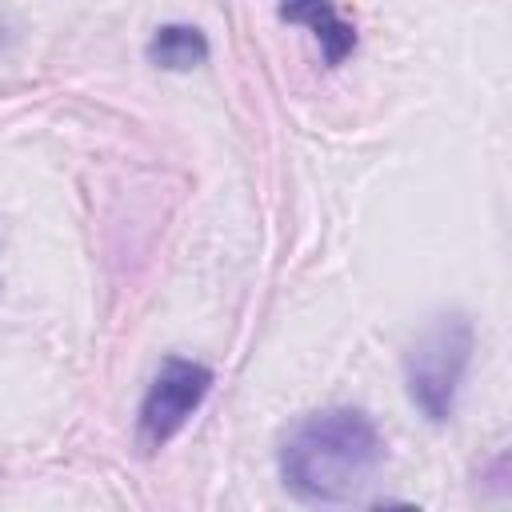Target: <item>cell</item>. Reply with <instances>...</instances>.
Here are the masks:
<instances>
[{
  "label": "cell",
  "instance_id": "6da1fadb",
  "mask_svg": "<svg viewBox=\"0 0 512 512\" xmlns=\"http://www.w3.org/2000/svg\"><path fill=\"white\" fill-rule=\"evenodd\" d=\"M384 464V436L360 408L300 416L280 440V480L308 504L356 500Z\"/></svg>",
  "mask_w": 512,
  "mask_h": 512
},
{
  "label": "cell",
  "instance_id": "7a4b0ae2",
  "mask_svg": "<svg viewBox=\"0 0 512 512\" xmlns=\"http://www.w3.org/2000/svg\"><path fill=\"white\" fill-rule=\"evenodd\" d=\"M472 348H476V332L464 312H436L412 336V344L404 352V380H408L412 404L432 424L452 420L456 392L468 372Z\"/></svg>",
  "mask_w": 512,
  "mask_h": 512
},
{
  "label": "cell",
  "instance_id": "3957f363",
  "mask_svg": "<svg viewBox=\"0 0 512 512\" xmlns=\"http://www.w3.org/2000/svg\"><path fill=\"white\" fill-rule=\"evenodd\" d=\"M208 388H212V372L204 364L184 360V356H168L140 400V416H136L140 448L144 452L164 448L192 420V412L204 404Z\"/></svg>",
  "mask_w": 512,
  "mask_h": 512
},
{
  "label": "cell",
  "instance_id": "277c9868",
  "mask_svg": "<svg viewBox=\"0 0 512 512\" xmlns=\"http://www.w3.org/2000/svg\"><path fill=\"white\" fill-rule=\"evenodd\" d=\"M276 12H280V20L304 24V28L316 36V44H320L328 68H336V64H344V60L352 56V48H356V28L336 12L332 0H280Z\"/></svg>",
  "mask_w": 512,
  "mask_h": 512
},
{
  "label": "cell",
  "instance_id": "5b68a950",
  "mask_svg": "<svg viewBox=\"0 0 512 512\" xmlns=\"http://www.w3.org/2000/svg\"><path fill=\"white\" fill-rule=\"evenodd\" d=\"M148 60L164 72H192L208 60V40L192 24H164L148 40Z\"/></svg>",
  "mask_w": 512,
  "mask_h": 512
}]
</instances>
